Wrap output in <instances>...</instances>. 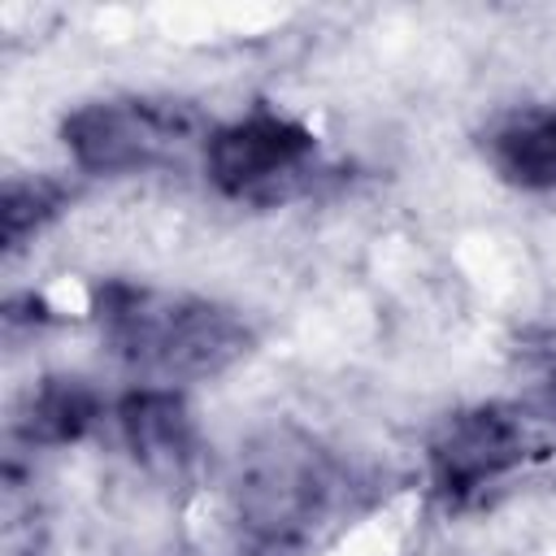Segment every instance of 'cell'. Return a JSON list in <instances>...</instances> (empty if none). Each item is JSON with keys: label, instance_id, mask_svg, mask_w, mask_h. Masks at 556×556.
<instances>
[{"label": "cell", "instance_id": "1", "mask_svg": "<svg viewBox=\"0 0 556 556\" xmlns=\"http://www.w3.org/2000/svg\"><path fill=\"white\" fill-rule=\"evenodd\" d=\"M100 321H104L113 348L130 365L156 369L165 378L213 374L243 352L239 321L230 313H222L213 304H195V300L117 287V291H109Z\"/></svg>", "mask_w": 556, "mask_h": 556}, {"label": "cell", "instance_id": "2", "mask_svg": "<svg viewBox=\"0 0 556 556\" xmlns=\"http://www.w3.org/2000/svg\"><path fill=\"white\" fill-rule=\"evenodd\" d=\"M195 113L182 104L152 100H104L87 104L65 122V148L83 169L126 174L143 169L195 139Z\"/></svg>", "mask_w": 556, "mask_h": 556}, {"label": "cell", "instance_id": "3", "mask_svg": "<svg viewBox=\"0 0 556 556\" xmlns=\"http://www.w3.org/2000/svg\"><path fill=\"white\" fill-rule=\"evenodd\" d=\"M313 156V135L287 117L256 113L204 139V165L230 195H261L282 178H295Z\"/></svg>", "mask_w": 556, "mask_h": 556}, {"label": "cell", "instance_id": "4", "mask_svg": "<svg viewBox=\"0 0 556 556\" xmlns=\"http://www.w3.org/2000/svg\"><path fill=\"white\" fill-rule=\"evenodd\" d=\"M521 452H526L521 421L486 408V413H469V417L452 421V430L434 447V473H439V486L465 495V491L486 486L504 469H513L521 460Z\"/></svg>", "mask_w": 556, "mask_h": 556}, {"label": "cell", "instance_id": "5", "mask_svg": "<svg viewBox=\"0 0 556 556\" xmlns=\"http://www.w3.org/2000/svg\"><path fill=\"white\" fill-rule=\"evenodd\" d=\"M491 161L495 169L526 187L552 191L556 187V109H521L491 130Z\"/></svg>", "mask_w": 556, "mask_h": 556}, {"label": "cell", "instance_id": "6", "mask_svg": "<svg viewBox=\"0 0 556 556\" xmlns=\"http://www.w3.org/2000/svg\"><path fill=\"white\" fill-rule=\"evenodd\" d=\"M313 504H317V478L308 460L278 456L243 486V513L265 534H291L300 521L313 517Z\"/></svg>", "mask_w": 556, "mask_h": 556}, {"label": "cell", "instance_id": "7", "mask_svg": "<svg viewBox=\"0 0 556 556\" xmlns=\"http://www.w3.org/2000/svg\"><path fill=\"white\" fill-rule=\"evenodd\" d=\"M122 426H126V439H130L135 456L143 465H152V469H174L191 452L187 413L169 391L130 395L126 408H122Z\"/></svg>", "mask_w": 556, "mask_h": 556}, {"label": "cell", "instance_id": "8", "mask_svg": "<svg viewBox=\"0 0 556 556\" xmlns=\"http://www.w3.org/2000/svg\"><path fill=\"white\" fill-rule=\"evenodd\" d=\"M35 417H39V426H56V434H74L91 417V400L78 387H52V391H43Z\"/></svg>", "mask_w": 556, "mask_h": 556}]
</instances>
